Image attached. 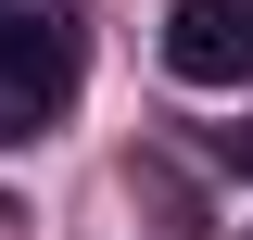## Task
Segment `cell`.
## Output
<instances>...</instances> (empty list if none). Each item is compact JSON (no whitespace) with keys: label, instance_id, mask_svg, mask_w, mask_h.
Masks as SVG:
<instances>
[{"label":"cell","instance_id":"6da1fadb","mask_svg":"<svg viewBox=\"0 0 253 240\" xmlns=\"http://www.w3.org/2000/svg\"><path fill=\"white\" fill-rule=\"evenodd\" d=\"M76 76H89L76 0H0V139H38L76 101Z\"/></svg>","mask_w":253,"mask_h":240},{"label":"cell","instance_id":"7a4b0ae2","mask_svg":"<svg viewBox=\"0 0 253 240\" xmlns=\"http://www.w3.org/2000/svg\"><path fill=\"white\" fill-rule=\"evenodd\" d=\"M165 76L177 89H241L253 76V0H177L165 13Z\"/></svg>","mask_w":253,"mask_h":240},{"label":"cell","instance_id":"3957f363","mask_svg":"<svg viewBox=\"0 0 253 240\" xmlns=\"http://www.w3.org/2000/svg\"><path fill=\"white\" fill-rule=\"evenodd\" d=\"M215 152H228V164H253V126H228V139H215Z\"/></svg>","mask_w":253,"mask_h":240}]
</instances>
